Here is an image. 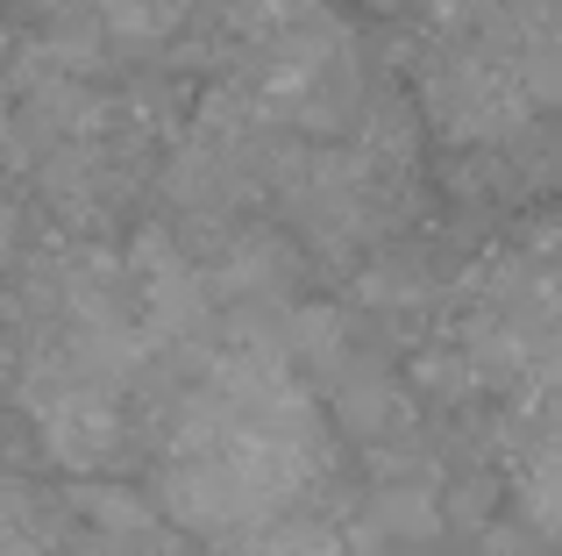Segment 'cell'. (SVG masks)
I'll use <instances>...</instances> for the list:
<instances>
[{"instance_id": "obj_1", "label": "cell", "mask_w": 562, "mask_h": 556, "mask_svg": "<svg viewBox=\"0 0 562 556\" xmlns=\"http://www.w3.org/2000/svg\"><path fill=\"white\" fill-rule=\"evenodd\" d=\"M535 86L520 79V65H513L506 51H492V43H449V51H435L420 65V114L435 122V136L449 143H484V151H498V143H513L527 129V114H535Z\"/></svg>"}, {"instance_id": "obj_2", "label": "cell", "mask_w": 562, "mask_h": 556, "mask_svg": "<svg viewBox=\"0 0 562 556\" xmlns=\"http://www.w3.org/2000/svg\"><path fill=\"white\" fill-rule=\"evenodd\" d=\"M292 278H300V257L278 229L263 222H228L214 236V257H206V286L214 300H235V307H285Z\"/></svg>"}, {"instance_id": "obj_3", "label": "cell", "mask_w": 562, "mask_h": 556, "mask_svg": "<svg viewBox=\"0 0 562 556\" xmlns=\"http://www.w3.org/2000/svg\"><path fill=\"white\" fill-rule=\"evenodd\" d=\"M328 400H335V429H342L349 443L378 449V457L392 449V435L406 429V400H398V386H392L384 364H357V357H349L342 378L328 386Z\"/></svg>"}, {"instance_id": "obj_4", "label": "cell", "mask_w": 562, "mask_h": 556, "mask_svg": "<svg viewBox=\"0 0 562 556\" xmlns=\"http://www.w3.org/2000/svg\"><path fill=\"white\" fill-rule=\"evenodd\" d=\"M513 500H520L527 529H535L541 543L562 549V443H555L549 429L513 457Z\"/></svg>"}, {"instance_id": "obj_5", "label": "cell", "mask_w": 562, "mask_h": 556, "mask_svg": "<svg viewBox=\"0 0 562 556\" xmlns=\"http://www.w3.org/2000/svg\"><path fill=\"white\" fill-rule=\"evenodd\" d=\"M235 556H357V549H349L328 521H300V514H292V521H271V529L243 535Z\"/></svg>"}, {"instance_id": "obj_6", "label": "cell", "mask_w": 562, "mask_h": 556, "mask_svg": "<svg viewBox=\"0 0 562 556\" xmlns=\"http://www.w3.org/2000/svg\"><path fill=\"white\" fill-rule=\"evenodd\" d=\"M93 14L114 43H171V29L186 22L179 0H93Z\"/></svg>"}]
</instances>
